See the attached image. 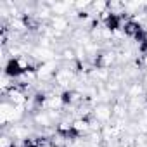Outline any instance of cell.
Wrapping results in <instances>:
<instances>
[{
  "label": "cell",
  "instance_id": "7a4b0ae2",
  "mask_svg": "<svg viewBox=\"0 0 147 147\" xmlns=\"http://www.w3.org/2000/svg\"><path fill=\"white\" fill-rule=\"evenodd\" d=\"M92 118L102 125H107L113 121V104L109 102H99L92 109Z\"/></svg>",
  "mask_w": 147,
  "mask_h": 147
},
{
  "label": "cell",
  "instance_id": "277c9868",
  "mask_svg": "<svg viewBox=\"0 0 147 147\" xmlns=\"http://www.w3.org/2000/svg\"><path fill=\"white\" fill-rule=\"evenodd\" d=\"M125 95L128 99H138V97H145L147 95V88L144 85L142 80H137V82H131L125 87Z\"/></svg>",
  "mask_w": 147,
  "mask_h": 147
},
{
  "label": "cell",
  "instance_id": "52a82bcc",
  "mask_svg": "<svg viewBox=\"0 0 147 147\" xmlns=\"http://www.w3.org/2000/svg\"><path fill=\"white\" fill-rule=\"evenodd\" d=\"M69 147H75V145H69Z\"/></svg>",
  "mask_w": 147,
  "mask_h": 147
},
{
  "label": "cell",
  "instance_id": "5b68a950",
  "mask_svg": "<svg viewBox=\"0 0 147 147\" xmlns=\"http://www.w3.org/2000/svg\"><path fill=\"white\" fill-rule=\"evenodd\" d=\"M73 142H75V140H73L71 137H67L64 133H59V131H54L49 137L50 147H69V145H73Z\"/></svg>",
  "mask_w": 147,
  "mask_h": 147
},
{
  "label": "cell",
  "instance_id": "8992f818",
  "mask_svg": "<svg viewBox=\"0 0 147 147\" xmlns=\"http://www.w3.org/2000/svg\"><path fill=\"white\" fill-rule=\"evenodd\" d=\"M135 64L140 67V71H147V54H138L135 59Z\"/></svg>",
  "mask_w": 147,
  "mask_h": 147
},
{
  "label": "cell",
  "instance_id": "3957f363",
  "mask_svg": "<svg viewBox=\"0 0 147 147\" xmlns=\"http://www.w3.org/2000/svg\"><path fill=\"white\" fill-rule=\"evenodd\" d=\"M76 78H78V75H75L71 69H67V67H64V66L61 64V67L57 69V73H55V76H54L52 82L55 83V87H61V88L69 90V85L75 83Z\"/></svg>",
  "mask_w": 147,
  "mask_h": 147
},
{
  "label": "cell",
  "instance_id": "6da1fadb",
  "mask_svg": "<svg viewBox=\"0 0 147 147\" xmlns=\"http://www.w3.org/2000/svg\"><path fill=\"white\" fill-rule=\"evenodd\" d=\"M47 26L52 28L59 35V38H64L71 31V19L67 16H57V14H54L50 18V21L47 23Z\"/></svg>",
  "mask_w": 147,
  "mask_h": 147
}]
</instances>
